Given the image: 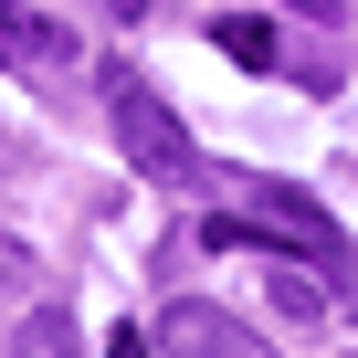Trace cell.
Instances as JSON below:
<instances>
[{
	"instance_id": "277c9868",
	"label": "cell",
	"mask_w": 358,
	"mask_h": 358,
	"mask_svg": "<svg viewBox=\"0 0 358 358\" xmlns=\"http://www.w3.org/2000/svg\"><path fill=\"white\" fill-rule=\"evenodd\" d=\"M64 53H74V32H64V22L22 11V0H0V64H32V74H53Z\"/></svg>"
},
{
	"instance_id": "5b68a950",
	"label": "cell",
	"mask_w": 358,
	"mask_h": 358,
	"mask_svg": "<svg viewBox=\"0 0 358 358\" xmlns=\"http://www.w3.org/2000/svg\"><path fill=\"white\" fill-rule=\"evenodd\" d=\"M264 295H274L295 327H316V316H327V264H316V253L295 264V253H274V243H264Z\"/></svg>"
},
{
	"instance_id": "8992f818",
	"label": "cell",
	"mask_w": 358,
	"mask_h": 358,
	"mask_svg": "<svg viewBox=\"0 0 358 358\" xmlns=\"http://www.w3.org/2000/svg\"><path fill=\"white\" fill-rule=\"evenodd\" d=\"M211 43H222V64H243V74H285V32H274V22H253V11H222V22H211Z\"/></svg>"
},
{
	"instance_id": "6da1fadb",
	"label": "cell",
	"mask_w": 358,
	"mask_h": 358,
	"mask_svg": "<svg viewBox=\"0 0 358 358\" xmlns=\"http://www.w3.org/2000/svg\"><path fill=\"white\" fill-rule=\"evenodd\" d=\"M201 190H211V201H232V211H264V243H295V253H316L327 274L348 264V232L295 190V179H253V169H211V158H201Z\"/></svg>"
},
{
	"instance_id": "3957f363",
	"label": "cell",
	"mask_w": 358,
	"mask_h": 358,
	"mask_svg": "<svg viewBox=\"0 0 358 358\" xmlns=\"http://www.w3.org/2000/svg\"><path fill=\"white\" fill-rule=\"evenodd\" d=\"M158 348H169V358H274L264 327L222 316L211 295H169V306H158Z\"/></svg>"
},
{
	"instance_id": "9c48e42d",
	"label": "cell",
	"mask_w": 358,
	"mask_h": 358,
	"mask_svg": "<svg viewBox=\"0 0 358 358\" xmlns=\"http://www.w3.org/2000/svg\"><path fill=\"white\" fill-rule=\"evenodd\" d=\"M106 358H148V337H137V327H116V337H106Z\"/></svg>"
},
{
	"instance_id": "7a4b0ae2",
	"label": "cell",
	"mask_w": 358,
	"mask_h": 358,
	"mask_svg": "<svg viewBox=\"0 0 358 358\" xmlns=\"http://www.w3.org/2000/svg\"><path fill=\"white\" fill-rule=\"evenodd\" d=\"M106 116H116V148H127L148 179H201V148H190V127L169 116V95H158L137 64H106Z\"/></svg>"
},
{
	"instance_id": "52a82bcc",
	"label": "cell",
	"mask_w": 358,
	"mask_h": 358,
	"mask_svg": "<svg viewBox=\"0 0 358 358\" xmlns=\"http://www.w3.org/2000/svg\"><path fill=\"white\" fill-rule=\"evenodd\" d=\"M0 358H85V337H74L64 306H32V316L11 327V348H0Z\"/></svg>"
},
{
	"instance_id": "ba28073f",
	"label": "cell",
	"mask_w": 358,
	"mask_h": 358,
	"mask_svg": "<svg viewBox=\"0 0 358 358\" xmlns=\"http://www.w3.org/2000/svg\"><path fill=\"white\" fill-rule=\"evenodd\" d=\"M285 11H306L316 32H337V22H348V0H285Z\"/></svg>"
}]
</instances>
